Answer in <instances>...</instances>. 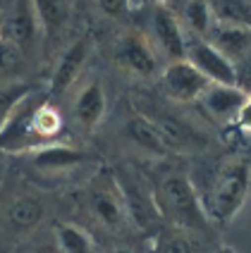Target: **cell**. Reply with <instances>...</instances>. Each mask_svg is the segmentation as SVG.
Returning <instances> with one entry per match:
<instances>
[{"instance_id": "24", "label": "cell", "mask_w": 251, "mask_h": 253, "mask_svg": "<svg viewBox=\"0 0 251 253\" xmlns=\"http://www.w3.org/2000/svg\"><path fill=\"white\" fill-rule=\"evenodd\" d=\"M158 253H194V249H192V244L184 239V237H170V239H165L160 246H158Z\"/></svg>"}, {"instance_id": "26", "label": "cell", "mask_w": 251, "mask_h": 253, "mask_svg": "<svg viewBox=\"0 0 251 253\" xmlns=\"http://www.w3.org/2000/svg\"><path fill=\"white\" fill-rule=\"evenodd\" d=\"M237 126L244 129V131H251V93L247 96V103H244V108H242V113L237 117Z\"/></svg>"}, {"instance_id": "23", "label": "cell", "mask_w": 251, "mask_h": 253, "mask_svg": "<svg viewBox=\"0 0 251 253\" xmlns=\"http://www.w3.org/2000/svg\"><path fill=\"white\" fill-rule=\"evenodd\" d=\"M22 60H24V53L19 48H14L12 43L7 41H0V70H14V67L22 65Z\"/></svg>"}, {"instance_id": "20", "label": "cell", "mask_w": 251, "mask_h": 253, "mask_svg": "<svg viewBox=\"0 0 251 253\" xmlns=\"http://www.w3.org/2000/svg\"><path fill=\"white\" fill-rule=\"evenodd\" d=\"M46 215V208L39 198L34 196H19L12 201L7 208V220L14 229H34Z\"/></svg>"}, {"instance_id": "29", "label": "cell", "mask_w": 251, "mask_h": 253, "mask_svg": "<svg viewBox=\"0 0 251 253\" xmlns=\"http://www.w3.org/2000/svg\"><path fill=\"white\" fill-rule=\"evenodd\" d=\"M223 249H225V253H237L235 249H230V246H223Z\"/></svg>"}, {"instance_id": "8", "label": "cell", "mask_w": 251, "mask_h": 253, "mask_svg": "<svg viewBox=\"0 0 251 253\" xmlns=\"http://www.w3.org/2000/svg\"><path fill=\"white\" fill-rule=\"evenodd\" d=\"M41 31V19L36 12L34 0H12L10 10L2 14V29H0V41L12 43L22 53L36 43Z\"/></svg>"}, {"instance_id": "12", "label": "cell", "mask_w": 251, "mask_h": 253, "mask_svg": "<svg viewBox=\"0 0 251 253\" xmlns=\"http://www.w3.org/2000/svg\"><path fill=\"white\" fill-rule=\"evenodd\" d=\"M206 41L215 50H220L232 62V67H237L239 62H244L251 55V27H244V24H230V22L215 19Z\"/></svg>"}, {"instance_id": "21", "label": "cell", "mask_w": 251, "mask_h": 253, "mask_svg": "<svg viewBox=\"0 0 251 253\" xmlns=\"http://www.w3.org/2000/svg\"><path fill=\"white\" fill-rule=\"evenodd\" d=\"M43 36H55L70 19V0H34Z\"/></svg>"}, {"instance_id": "15", "label": "cell", "mask_w": 251, "mask_h": 253, "mask_svg": "<svg viewBox=\"0 0 251 253\" xmlns=\"http://www.w3.org/2000/svg\"><path fill=\"white\" fill-rule=\"evenodd\" d=\"M125 136L132 141L137 148L146 151V153L158 155V158L170 155V148L165 146V141L160 136L158 126L151 122L149 115L141 113L139 108H132L129 117L125 120Z\"/></svg>"}, {"instance_id": "3", "label": "cell", "mask_w": 251, "mask_h": 253, "mask_svg": "<svg viewBox=\"0 0 251 253\" xmlns=\"http://www.w3.org/2000/svg\"><path fill=\"white\" fill-rule=\"evenodd\" d=\"M86 206L91 217L108 232H125L129 225L125 191L120 186L117 174L110 169H100L89 184L86 191Z\"/></svg>"}, {"instance_id": "18", "label": "cell", "mask_w": 251, "mask_h": 253, "mask_svg": "<svg viewBox=\"0 0 251 253\" xmlns=\"http://www.w3.org/2000/svg\"><path fill=\"white\" fill-rule=\"evenodd\" d=\"M62 126H65L62 113L48 98H43L34 113V131H36V139L41 141V146L55 143L57 136L62 134Z\"/></svg>"}, {"instance_id": "19", "label": "cell", "mask_w": 251, "mask_h": 253, "mask_svg": "<svg viewBox=\"0 0 251 253\" xmlns=\"http://www.w3.org/2000/svg\"><path fill=\"white\" fill-rule=\"evenodd\" d=\"M55 244L60 253H94V237L74 222H57L55 225Z\"/></svg>"}, {"instance_id": "17", "label": "cell", "mask_w": 251, "mask_h": 253, "mask_svg": "<svg viewBox=\"0 0 251 253\" xmlns=\"http://www.w3.org/2000/svg\"><path fill=\"white\" fill-rule=\"evenodd\" d=\"M175 14L180 19L184 34L187 36H196V39H206L213 22H215V14L210 10L208 0H182L180 7L175 10Z\"/></svg>"}, {"instance_id": "5", "label": "cell", "mask_w": 251, "mask_h": 253, "mask_svg": "<svg viewBox=\"0 0 251 253\" xmlns=\"http://www.w3.org/2000/svg\"><path fill=\"white\" fill-rule=\"evenodd\" d=\"M43 98L48 96L31 91L12 110L7 122L0 126V151L2 153H31L41 148V141L36 139V131H34V113Z\"/></svg>"}, {"instance_id": "1", "label": "cell", "mask_w": 251, "mask_h": 253, "mask_svg": "<svg viewBox=\"0 0 251 253\" xmlns=\"http://www.w3.org/2000/svg\"><path fill=\"white\" fill-rule=\"evenodd\" d=\"M153 201L160 220H167L182 232H206L210 227L203 201L199 198L192 179L180 169H172L158 179Z\"/></svg>"}, {"instance_id": "6", "label": "cell", "mask_w": 251, "mask_h": 253, "mask_svg": "<svg viewBox=\"0 0 251 253\" xmlns=\"http://www.w3.org/2000/svg\"><path fill=\"white\" fill-rule=\"evenodd\" d=\"M149 41L153 43L158 55H165L167 62L184 60L187 34L170 5H149Z\"/></svg>"}, {"instance_id": "4", "label": "cell", "mask_w": 251, "mask_h": 253, "mask_svg": "<svg viewBox=\"0 0 251 253\" xmlns=\"http://www.w3.org/2000/svg\"><path fill=\"white\" fill-rule=\"evenodd\" d=\"M115 62L122 72L139 77V79L160 77L163 72L158 50L149 41V36L139 29H127L120 34V39L115 41Z\"/></svg>"}, {"instance_id": "9", "label": "cell", "mask_w": 251, "mask_h": 253, "mask_svg": "<svg viewBox=\"0 0 251 253\" xmlns=\"http://www.w3.org/2000/svg\"><path fill=\"white\" fill-rule=\"evenodd\" d=\"M184 60L189 65H194L210 84H223V86H237V74L235 67L227 57L215 50L206 39H196V36H187V53Z\"/></svg>"}, {"instance_id": "22", "label": "cell", "mask_w": 251, "mask_h": 253, "mask_svg": "<svg viewBox=\"0 0 251 253\" xmlns=\"http://www.w3.org/2000/svg\"><path fill=\"white\" fill-rule=\"evenodd\" d=\"M31 91H36L31 84L19 82V84H5L0 86V126L7 122V117L12 115V110L27 98Z\"/></svg>"}, {"instance_id": "10", "label": "cell", "mask_w": 251, "mask_h": 253, "mask_svg": "<svg viewBox=\"0 0 251 253\" xmlns=\"http://www.w3.org/2000/svg\"><path fill=\"white\" fill-rule=\"evenodd\" d=\"M247 96L249 93L242 91L239 86L210 84L199 98V105L215 125H237V117L247 103Z\"/></svg>"}, {"instance_id": "16", "label": "cell", "mask_w": 251, "mask_h": 253, "mask_svg": "<svg viewBox=\"0 0 251 253\" xmlns=\"http://www.w3.org/2000/svg\"><path fill=\"white\" fill-rule=\"evenodd\" d=\"M105 108H108V98H105V88L103 84L94 79L84 86L77 96V103H74V120L84 126V129H96L103 117H105Z\"/></svg>"}, {"instance_id": "28", "label": "cell", "mask_w": 251, "mask_h": 253, "mask_svg": "<svg viewBox=\"0 0 251 253\" xmlns=\"http://www.w3.org/2000/svg\"><path fill=\"white\" fill-rule=\"evenodd\" d=\"M110 253H132V251H129V249H112Z\"/></svg>"}, {"instance_id": "7", "label": "cell", "mask_w": 251, "mask_h": 253, "mask_svg": "<svg viewBox=\"0 0 251 253\" xmlns=\"http://www.w3.org/2000/svg\"><path fill=\"white\" fill-rule=\"evenodd\" d=\"M210 82L187 60L167 62L160 72V88L172 103H199Z\"/></svg>"}, {"instance_id": "30", "label": "cell", "mask_w": 251, "mask_h": 253, "mask_svg": "<svg viewBox=\"0 0 251 253\" xmlns=\"http://www.w3.org/2000/svg\"><path fill=\"white\" fill-rule=\"evenodd\" d=\"M0 29H2V12H0Z\"/></svg>"}, {"instance_id": "25", "label": "cell", "mask_w": 251, "mask_h": 253, "mask_svg": "<svg viewBox=\"0 0 251 253\" xmlns=\"http://www.w3.org/2000/svg\"><path fill=\"white\" fill-rule=\"evenodd\" d=\"M98 5H100L103 14H108V17H112V19H117V17L127 14V10L132 7L129 0H98Z\"/></svg>"}, {"instance_id": "27", "label": "cell", "mask_w": 251, "mask_h": 253, "mask_svg": "<svg viewBox=\"0 0 251 253\" xmlns=\"http://www.w3.org/2000/svg\"><path fill=\"white\" fill-rule=\"evenodd\" d=\"M129 5H137V7H149V5H167V0H129Z\"/></svg>"}, {"instance_id": "2", "label": "cell", "mask_w": 251, "mask_h": 253, "mask_svg": "<svg viewBox=\"0 0 251 253\" xmlns=\"http://www.w3.org/2000/svg\"><path fill=\"white\" fill-rule=\"evenodd\" d=\"M251 191V163L242 155L227 158L210 179L203 211L210 222L227 225L244 208Z\"/></svg>"}, {"instance_id": "11", "label": "cell", "mask_w": 251, "mask_h": 253, "mask_svg": "<svg viewBox=\"0 0 251 253\" xmlns=\"http://www.w3.org/2000/svg\"><path fill=\"white\" fill-rule=\"evenodd\" d=\"M144 115L151 117V122L158 126L160 136L165 141V146L170 148V153H189V151H199L206 146V139L201 131H196L194 126H189L184 120L175 117V115L165 113V110H141Z\"/></svg>"}, {"instance_id": "14", "label": "cell", "mask_w": 251, "mask_h": 253, "mask_svg": "<svg viewBox=\"0 0 251 253\" xmlns=\"http://www.w3.org/2000/svg\"><path fill=\"white\" fill-rule=\"evenodd\" d=\"M89 53H91V39L89 36H82L72 43L70 48L62 53V57L57 60V67L50 77V88L48 93L50 96H62L72 88V84L79 79L84 65L89 60Z\"/></svg>"}, {"instance_id": "13", "label": "cell", "mask_w": 251, "mask_h": 253, "mask_svg": "<svg viewBox=\"0 0 251 253\" xmlns=\"http://www.w3.org/2000/svg\"><path fill=\"white\" fill-rule=\"evenodd\" d=\"M89 160H91V155L86 151L67 146V143H57V141L29 153L31 168L39 169V172H46V174H62V172L79 168L82 163H89Z\"/></svg>"}]
</instances>
